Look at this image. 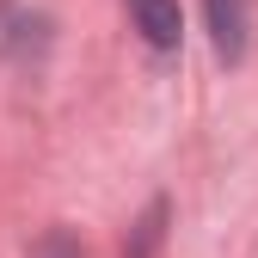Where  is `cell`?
<instances>
[{
	"label": "cell",
	"mask_w": 258,
	"mask_h": 258,
	"mask_svg": "<svg viewBox=\"0 0 258 258\" xmlns=\"http://www.w3.org/2000/svg\"><path fill=\"white\" fill-rule=\"evenodd\" d=\"M129 19L154 49H178L184 37V19H178V0H129Z\"/></svg>",
	"instance_id": "6da1fadb"
},
{
	"label": "cell",
	"mask_w": 258,
	"mask_h": 258,
	"mask_svg": "<svg viewBox=\"0 0 258 258\" xmlns=\"http://www.w3.org/2000/svg\"><path fill=\"white\" fill-rule=\"evenodd\" d=\"M209 31H215L221 61H240L246 55V0H209Z\"/></svg>",
	"instance_id": "7a4b0ae2"
}]
</instances>
